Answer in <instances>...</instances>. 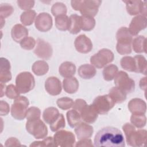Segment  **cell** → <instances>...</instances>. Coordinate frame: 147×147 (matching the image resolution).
Wrapping results in <instances>:
<instances>
[{
    "instance_id": "6da1fadb",
    "label": "cell",
    "mask_w": 147,
    "mask_h": 147,
    "mask_svg": "<svg viewBox=\"0 0 147 147\" xmlns=\"http://www.w3.org/2000/svg\"><path fill=\"white\" fill-rule=\"evenodd\" d=\"M94 146L123 147L125 146L124 136L120 130L107 126L99 130L94 138Z\"/></svg>"
},
{
    "instance_id": "7a4b0ae2",
    "label": "cell",
    "mask_w": 147,
    "mask_h": 147,
    "mask_svg": "<svg viewBox=\"0 0 147 147\" xmlns=\"http://www.w3.org/2000/svg\"><path fill=\"white\" fill-rule=\"evenodd\" d=\"M126 142L131 146H144L146 142L147 131L145 129L136 130L134 126L129 123H126L122 126Z\"/></svg>"
},
{
    "instance_id": "3957f363",
    "label": "cell",
    "mask_w": 147,
    "mask_h": 147,
    "mask_svg": "<svg viewBox=\"0 0 147 147\" xmlns=\"http://www.w3.org/2000/svg\"><path fill=\"white\" fill-rule=\"evenodd\" d=\"M16 86L20 94L27 93L35 86L34 78L29 72H21L16 77Z\"/></svg>"
},
{
    "instance_id": "277c9868",
    "label": "cell",
    "mask_w": 147,
    "mask_h": 147,
    "mask_svg": "<svg viewBox=\"0 0 147 147\" xmlns=\"http://www.w3.org/2000/svg\"><path fill=\"white\" fill-rule=\"evenodd\" d=\"M29 105L28 99L24 96H19L14 99L11 107V115L16 119L23 120L26 118Z\"/></svg>"
},
{
    "instance_id": "5b68a950",
    "label": "cell",
    "mask_w": 147,
    "mask_h": 147,
    "mask_svg": "<svg viewBox=\"0 0 147 147\" xmlns=\"http://www.w3.org/2000/svg\"><path fill=\"white\" fill-rule=\"evenodd\" d=\"M114 59V55L111 51L109 49L103 48L91 57L90 63L97 68H102L111 63Z\"/></svg>"
},
{
    "instance_id": "8992f818",
    "label": "cell",
    "mask_w": 147,
    "mask_h": 147,
    "mask_svg": "<svg viewBox=\"0 0 147 147\" xmlns=\"http://www.w3.org/2000/svg\"><path fill=\"white\" fill-rule=\"evenodd\" d=\"M27 131L36 139H44L48 135V128L40 119L27 121L26 123Z\"/></svg>"
},
{
    "instance_id": "52a82bcc",
    "label": "cell",
    "mask_w": 147,
    "mask_h": 147,
    "mask_svg": "<svg viewBox=\"0 0 147 147\" xmlns=\"http://www.w3.org/2000/svg\"><path fill=\"white\" fill-rule=\"evenodd\" d=\"M114 84L115 86L126 94L131 93L135 89V82L130 78L126 72L120 71L118 72L114 78Z\"/></svg>"
},
{
    "instance_id": "ba28073f",
    "label": "cell",
    "mask_w": 147,
    "mask_h": 147,
    "mask_svg": "<svg viewBox=\"0 0 147 147\" xmlns=\"http://www.w3.org/2000/svg\"><path fill=\"white\" fill-rule=\"evenodd\" d=\"M115 104V102L108 94L98 96L94 99L92 105L98 114L103 115L107 114Z\"/></svg>"
},
{
    "instance_id": "9c48e42d",
    "label": "cell",
    "mask_w": 147,
    "mask_h": 147,
    "mask_svg": "<svg viewBox=\"0 0 147 147\" xmlns=\"http://www.w3.org/2000/svg\"><path fill=\"white\" fill-rule=\"evenodd\" d=\"M56 146L72 147L76 142L74 133L67 130H59L53 136Z\"/></svg>"
},
{
    "instance_id": "30bf717a",
    "label": "cell",
    "mask_w": 147,
    "mask_h": 147,
    "mask_svg": "<svg viewBox=\"0 0 147 147\" xmlns=\"http://www.w3.org/2000/svg\"><path fill=\"white\" fill-rule=\"evenodd\" d=\"M101 3L102 1L100 0H82L80 2L79 11L82 16L94 17L97 14Z\"/></svg>"
},
{
    "instance_id": "8fae6325",
    "label": "cell",
    "mask_w": 147,
    "mask_h": 147,
    "mask_svg": "<svg viewBox=\"0 0 147 147\" xmlns=\"http://www.w3.org/2000/svg\"><path fill=\"white\" fill-rule=\"evenodd\" d=\"M34 53L39 58L44 60H49L52 55L53 49L49 43L43 39L38 38L36 41Z\"/></svg>"
},
{
    "instance_id": "7c38bea8",
    "label": "cell",
    "mask_w": 147,
    "mask_h": 147,
    "mask_svg": "<svg viewBox=\"0 0 147 147\" xmlns=\"http://www.w3.org/2000/svg\"><path fill=\"white\" fill-rule=\"evenodd\" d=\"M34 24L36 29L39 31L42 32H48L52 27V18L48 13H41L37 16Z\"/></svg>"
},
{
    "instance_id": "4fadbf2b",
    "label": "cell",
    "mask_w": 147,
    "mask_h": 147,
    "mask_svg": "<svg viewBox=\"0 0 147 147\" xmlns=\"http://www.w3.org/2000/svg\"><path fill=\"white\" fill-rule=\"evenodd\" d=\"M146 17L137 15L131 20L128 29L132 36H137L140 31L146 28Z\"/></svg>"
},
{
    "instance_id": "5bb4252c",
    "label": "cell",
    "mask_w": 147,
    "mask_h": 147,
    "mask_svg": "<svg viewBox=\"0 0 147 147\" xmlns=\"http://www.w3.org/2000/svg\"><path fill=\"white\" fill-rule=\"evenodd\" d=\"M74 45L76 51L81 53H89L92 49L91 40L85 34L78 36L75 40Z\"/></svg>"
},
{
    "instance_id": "9a60e30c",
    "label": "cell",
    "mask_w": 147,
    "mask_h": 147,
    "mask_svg": "<svg viewBox=\"0 0 147 147\" xmlns=\"http://www.w3.org/2000/svg\"><path fill=\"white\" fill-rule=\"evenodd\" d=\"M45 89L51 95L56 96L59 95L62 90L60 80L55 76L49 77L45 80Z\"/></svg>"
},
{
    "instance_id": "2e32d148",
    "label": "cell",
    "mask_w": 147,
    "mask_h": 147,
    "mask_svg": "<svg viewBox=\"0 0 147 147\" xmlns=\"http://www.w3.org/2000/svg\"><path fill=\"white\" fill-rule=\"evenodd\" d=\"M82 120L87 123H92L98 117V113L92 105H86L80 112Z\"/></svg>"
},
{
    "instance_id": "e0dca14e",
    "label": "cell",
    "mask_w": 147,
    "mask_h": 147,
    "mask_svg": "<svg viewBox=\"0 0 147 147\" xmlns=\"http://www.w3.org/2000/svg\"><path fill=\"white\" fill-rule=\"evenodd\" d=\"M128 109L132 114H145L146 111V104L140 98H133L128 103Z\"/></svg>"
},
{
    "instance_id": "ac0fdd59",
    "label": "cell",
    "mask_w": 147,
    "mask_h": 147,
    "mask_svg": "<svg viewBox=\"0 0 147 147\" xmlns=\"http://www.w3.org/2000/svg\"><path fill=\"white\" fill-rule=\"evenodd\" d=\"M0 81L1 83H7L11 79V74L10 72V63L9 61L5 58H0Z\"/></svg>"
},
{
    "instance_id": "d6986e66",
    "label": "cell",
    "mask_w": 147,
    "mask_h": 147,
    "mask_svg": "<svg viewBox=\"0 0 147 147\" xmlns=\"http://www.w3.org/2000/svg\"><path fill=\"white\" fill-rule=\"evenodd\" d=\"M93 127L86 122H81L75 127V133L78 140L90 138L93 134Z\"/></svg>"
},
{
    "instance_id": "ffe728a7",
    "label": "cell",
    "mask_w": 147,
    "mask_h": 147,
    "mask_svg": "<svg viewBox=\"0 0 147 147\" xmlns=\"http://www.w3.org/2000/svg\"><path fill=\"white\" fill-rule=\"evenodd\" d=\"M28 29L20 24L14 25L11 30V37L17 42H20L23 39L28 37Z\"/></svg>"
},
{
    "instance_id": "44dd1931",
    "label": "cell",
    "mask_w": 147,
    "mask_h": 147,
    "mask_svg": "<svg viewBox=\"0 0 147 147\" xmlns=\"http://www.w3.org/2000/svg\"><path fill=\"white\" fill-rule=\"evenodd\" d=\"M132 37L127 27L120 28L116 33L117 44L121 45H131Z\"/></svg>"
},
{
    "instance_id": "7402d4cb",
    "label": "cell",
    "mask_w": 147,
    "mask_h": 147,
    "mask_svg": "<svg viewBox=\"0 0 147 147\" xmlns=\"http://www.w3.org/2000/svg\"><path fill=\"white\" fill-rule=\"evenodd\" d=\"M78 75L84 79H90L95 76L96 70L92 64H85L80 65L78 70Z\"/></svg>"
},
{
    "instance_id": "603a6c76",
    "label": "cell",
    "mask_w": 147,
    "mask_h": 147,
    "mask_svg": "<svg viewBox=\"0 0 147 147\" xmlns=\"http://www.w3.org/2000/svg\"><path fill=\"white\" fill-rule=\"evenodd\" d=\"M76 66L71 61H64L60 65L59 68V74L63 78L72 77L76 72Z\"/></svg>"
},
{
    "instance_id": "cb8c5ba5",
    "label": "cell",
    "mask_w": 147,
    "mask_h": 147,
    "mask_svg": "<svg viewBox=\"0 0 147 147\" xmlns=\"http://www.w3.org/2000/svg\"><path fill=\"white\" fill-rule=\"evenodd\" d=\"M79 82L75 77L65 78L63 81V87L68 94H74L79 89Z\"/></svg>"
},
{
    "instance_id": "d4e9b609",
    "label": "cell",
    "mask_w": 147,
    "mask_h": 147,
    "mask_svg": "<svg viewBox=\"0 0 147 147\" xmlns=\"http://www.w3.org/2000/svg\"><path fill=\"white\" fill-rule=\"evenodd\" d=\"M131 46L136 53H146V38L143 36H138L133 39Z\"/></svg>"
},
{
    "instance_id": "484cf974",
    "label": "cell",
    "mask_w": 147,
    "mask_h": 147,
    "mask_svg": "<svg viewBox=\"0 0 147 147\" xmlns=\"http://www.w3.org/2000/svg\"><path fill=\"white\" fill-rule=\"evenodd\" d=\"M59 110L54 107H49L45 109L42 113V118L47 124H52L59 117Z\"/></svg>"
},
{
    "instance_id": "4316f807",
    "label": "cell",
    "mask_w": 147,
    "mask_h": 147,
    "mask_svg": "<svg viewBox=\"0 0 147 147\" xmlns=\"http://www.w3.org/2000/svg\"><path fill=\"white\" fill-rule=\"evenodd\" d=\"M33 72L37 76L45 75L49 71L48 63L44 60H38L33 63L32 66Z\"/></svg>"
},
{
    "instance_id": "83f0119b",
    "label": "cell",
    "mask_w": 147,
    "mask_h": 147,
    "mask_svg": "<svg viewBox=\"0 0 147 147\" xmlns=\"http://www.w3.org/2000/svg\"><path fill=\"white\" fill-rule=\"evenodd\" d=\"M69 28L68 31L73 34H78L82 30L81 29V22L80 16L78 14H74L69 16Z\"/></svg>"
},
{
    "instance_id": "f1b7e54d",
    "label": "cell",
    "mask_w": 147,
    "mask_h": 147,
    "mask_svg": "<svg viewBox=\"0 0 147 147\" xmlns=\"http://www.w3.org/2000/svg\"><path fill=\"white\" fill-rule=\"evenodd\" d=\"M66 117L68 125L71 127H75L82 122L80 114L74 109L68 111Z\"/></svg>"
},
{
    "instance_id": "f546056e",
    "label": "cell",
    "mask_w": 147,
    "mask_h": 147,
    "mask_svg": "<svg viewBox=\"0 0 147 147\" xmlns=\"http://www.w3.org/2000/svg\"><path fill=\"white\" fill-rule=\"evenodd\" d=\"M136 65V73H141L144 75H146L147 62L145 57L141 55L135 56L134 57Z\"/></svg>"
},
{
    "instance_id": "4dcf8cb0",
    "label": "cell",
    "mask_w": 147,
    "mask_h": 147,
    "mask_svg": "<svg viewBox=\"0 0 147 147\" xmlns=\"http://www.w3.org/2000/svg\"><path fill=\"white\" fill-rule=\"evenodd\" d=\"M109 95L115 103H121L126 99V94L116 86L113 87L110 90Z\"/></svg>"
},
{
    "instance_id": "1f68e13d",
    "label": "cell",
    "mask_w": 147,
    "mask_h": 147,
    "mask_svg": "<svg viewBox=\"0 0 147 147\" xmlns=\"http://www.w3.org/2000/svg\"><path fill=\"white\" fill-rule=\"evenodd\" d=\"M55 26L57 29L61 31L68 30L69 28V18L66 15L59 16L55 17Z\"/></svg>"
},
{
    "instance_id": "d6a6232c",
    "label": "cell",
    "mask_w": 147,
    "mask_h": 147,
    "mask_svg": "<svg viewBox=\"0 0 147 147\" xmlns=\"http://www.w3.org/2000/svg\"><path fill=\"white\" fill-rule=\"evenodd\" d=\"M118 72V68L115 64H109L105 67L102 74L103 78L106 81H111L114 79Z\"/></svg>"
},
{
    "instance_id": "836d02e7",
    "label": "cell",
    "mask_w": 147,
    "mask_h": 147,
    "mask_svg": "<svg viewBox=\"0 0 147 147\" xmlns=\"http://www.w3.org/2000/svg\"><path fill=\"white\" fill-rule=\"evenodd\" d=\"M36 18V13L33 10H29L23 12L20 16V21L25 26L31 25Z\"/></svg>"
},
{
    "instance_id": "e575fe53",
    "label": "cell",
    "mask_w": 147,
    "mask_h": 147,
    "mask_svg": "<svg viewBox=\"0 0 147 147\" xmlns=\"http://www.w3.org/2000/svg\"><path fill=\"white\" fill-rule=\"evenodd\" d=\"M81 29L84 31H91L95 26V20L94 17L87 16H80Z\"/></svg>"
},
{
    "instance_id": "d590c367",
    "label": "cell",
    "mask_w": 147,
    "mask_h": 147,
    "mask_svg": "<svg viewBox=\"0 0 147 147\" xmlns=\"http://www.w3.org/2000/svg\"><path fill=\"white\" fill-rule=\"evenodd\" d=\"M121 66L123 69L129 72H134L136 71V65L134 59L131 56H124L120 61Z\"/></svg>"
},
{
    "instance_id": "8d00e7d4",
    "label": "cell",
    "mask_w": 147,
    "mask_h": 147,
    "mask_svg": "<svg viewBox=\"0 0 147 147\" xmlns=\"http://www.w3.org/2000/svg\"><path fill=\"white\" fill-rule=\"evenodd\" d=\"M126 3L127 12L131 16L138 15L140 13V5L141 1H123Z\"/></svg>"
},
{
    "instance_id": "74e56055",
    "label": "cell",
    "mask_w": 147,
    "mask_h": 147,
    "mask_svg": "<svg viewBox=\"0 0 147 147\" xmlns=\"http://www.w3.org/2000/svg\"><path fill=\"white\" fill-rule=\"evenodd\" d=\"M130 122L133 126L141 129L146 125V118L145 114H132L130 117Z\"/></svg>"
},
{
    "instance_id": "f35d334b",
    "label": "cell",
    "mask_w": 147,
    "mask_h": 147,
    "mask_svg": "<svg viewBox=\"0 0 147 147\" xmlns=\"http://www.w3.org/2000/svg\"><path fill=\"white\" fill-rule=\"evenodd\" d=\"M67 8L65 4L62 2H56L51 7V13L53 16L57 17L62 15H66Z\"/></svg>"
},
{
    "instance_id": "ab89813d",
    "label": "cell",
    "mask_w": 147,
    "mask_h": 147,
    "mask_svg": "<svg viewBox=\"0 0 147 147\" xmlns=\"http://www.w3.org/2000/svg\"><path fill=\"white\" fill-rule=\"evenodd\" d=\"M65 126V118L63 114H60L57 118L50 125L51 130L53 132H56L64 128Z\"/></svg>"
},
{
    "instance_id": "60d3db41",
    "label": "cell",
    "mask_w": 147,
    "mask_h": 147,
    "mask_svg": "<svg viewBox=\"0 0 147 147\" xmlns=\"http://www.w3.org/2000/svg\"><path fill=\"white\" fill-rule=\"evenodd\" d=\"M74 100L68 97H62L59 98L56 101L57 106L63 110H69L74 105Z\"/></svg>"
},
{
    "instance_id": "b9f144b4",
    "label": "cell",
    "mask_w": 147,
    "mask_h": 147,
    "mask_svg": "<svg viewBox=\"0 0 147 147\" xmlns=\"http://www.w3.org/2000/svg\"><path fill=\"white\" fill-rule=\"evenodd\" d=\"M40 117H41V111L38 107L32 106L28 109L26 115L27 121L40 119Z\"/></svg>"
},
{
    "instance_id": "7bdbcfd3",
    "label": "cell",
    "mask_w": 147,
    "mask_h": 147,
    "mask_svg": "<svg viewBox=\"0 0 147 147\" xmlns=\"http://www.w3.org/2000/svg\"><path fill=\"white\" fill-rule=\"evenodd\" d=\"M14 11L13 7L8 3H1L0 6V17L5 19L11 16Z\"/></svg>"
},
{
    "instance_id": "ee69618b",
    "label": "cell",
    "mask_w": 147,
    "mask_h": 147,
    "mask_svg": "<svg viewBox=\"0 0 147 147\" xmlns=\"http://www.w3.org/2000/svg\"><path fill=\"white\" fill-rule=\"evenodd\" d=\"M20 92L18 91L16 86L10 84L6 86L5 90V95L10 99H15L20 96Z\"/></svg>"
},
{
    "instance_id": "f6af8a7d",
    "label": "cell",
    "mask_w": 147,
    "mask_h": 147,
    "mask_svg": "<svg viewBox=\"0 0 147 147\" xmlns=\"http://www.w3.org/2000/svg\"><path fill=\"white\" fill-rule=\"evenodd\" d=\"M30 146H56L53 140V137H48L43 139L42 141H34L30 145Z\"/></svg>"
},
{
    "instance_id": "bcb514c9",
    "label": "cell",
    "mask_w": 147,
    "mask_h": 147,
    "mask_svg": "<svg viewBox=\"0 0 147 147\" xmlns=\"http://www.w3.org/2000/svg\"><path fill=\"white\" fill-rule=\"evenodd\" d=\"M21 47L25 50H32L36 46V41L32 37H26L20 42Z\"/></svg>"
},
{
    "instance_id": "7dc6e473",
    "label": "cell",
    "mask_w": 147,
    "mask_h": 147,
    "mask_svg": "<svg viewBox=\"0 0 147 147\" xmlns=\"http://www.w3.org/2000/svg\"><path fill=\"white\" fill-rule=\"evenodd\" d=\"M17 3L18 6L22 10H30V9H32L34 6L35 2L34 1H30V0H28V1L19 0L17 1Z\"/></svg>"
},
{
    "instance_id": "c3c4849f",
    "label": "cell",
    "mask_w": 147,
    "mask_h": 147,
    "mask_svg": "<svg viewBox=\"0 0 147 147\" xmlns=\"http://www.w3.org/2000/svg\"><path fill=\"white\" fill-rule=\"evenodd\" d=\"M87 105L86 102L82 99H77L75 100L73 105V109L76 110L79 113L81 110L83 109V107Z\"/></svg>"
},
{
    "instance_id": "681fc988",
    "label": "cell",
    "mask_w": 147,
    "mask_h": 147,
    "mask_svg": "<svg viewBox=\"0 0 147 147\" xmlns=\"http://www.w3.org/2000/svg\"><path fill=\"white\" fill-rule=\"evenodd\" d=\"M10 111V107L9 104L4 100L0 102V114L1 116L6 115Z\"/></svg>"
},
{
    "instance_id": "f907efd6",
    "label": "cell",
    "mask_w": 147,
    "mask_h": 147,
    "mask_svg": "<svg viewBox=\"0 0 147 147\" xmlns=\"http://www.w3.org/2000/svg\"><path fill=\"white\" fill-rule=\"evenodd\" d=\"M5 146L9 147V146H22L20 141L16 137H10L8 138L5 144Z\"/></svg>"
},
{
    "instance_id": "816d5d0a",
    "label": "cell",
    "mask_w": 147,
    "mask_h": 147,
    "mask_svg": "<svg viewBox=\"0 0 147 147\" xmlns=\"http://www.w3.org/2000/svg\"><path fill=\"white\" fill-rule=\"evenodd\" d=\"M92 141L91 139L89 138H84L79 140V141H78L76 144L75 146H94V145L92 143Z\"/></svg>"
},
{
    "instance_id": "f5cc1de1",
    "label": "cell",
    "mask_w": 147,
    "mask_h": 147,
    "mask_svg": "<svg viewBox=\"0 0 147 147\" xmlns=\"http://www.w3.org/2000/svg\"><path fill=\"white\" fill-rule=\"evenodd\" d=\"M146 2L145 1H141L140 5V13H141L142 16L146 17L147 11H146Z\"/></svg>"
},
{
    "instance_id": "db71d44e",
    "label": "cell",
    "mask_w": 147,
    "mask_h": 147,
    "mask_svg": "<svg viewBox=\"0 0 147 147\" xmlns=\"http://www.w3.org/2000/svg\"><path fill=\"white\" fill-rule=\"evenodd\" d=\"M139 86L141 89L143 90H145L146 88V77H144L142 78L139 83Z\"/></svg>"
},
{
    "instance_id": "11a10c76",
    "label": "cell",
    "mask_w": 147,
    "mask_h": 147,
    "mask_svg": "<svg viewBox=\"0 0 147 147\" xmlns=\"http://www.w3.org/2000/svg\"><path fill=\"white\" fill-rule=\"evenodd\" d=\"M1 96L3 97L4 95H5V90L6 88V86L5 85V83H1Z\"/></svg>"
},
{
    "instance_id": "9f6ffc18",
    "label": "cell",
    "mask_w": 147,
    "mask_h": 147,
    "mask_svg": "<svg viewBox=\"0 0 147 147\" xmlns=\"http://www.w3.org/2000/svg\"><path fill=\"white\" fill-rule=\"evenodd\" d=\"M5 24V19L3 18H1V28H3V25Z\"/></svg>"
}]
</instances>
